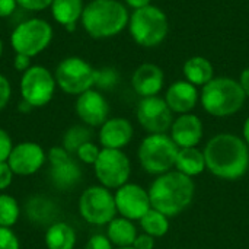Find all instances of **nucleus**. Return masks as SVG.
Listing matches in <instances>:
<instances>
[{
    "mask_svg": "<svg viewBox=\"0 0 249 249\" xmlns=\"http://www.w3.org/2000/svg\"><path fill=\"white\" fill-rule=\"evenodd\" d=\"M206 168L217 178L235 181L249 168V149L245 140L235 134L214 136L204 147Z\"/></svg>",
    "mask_w": 249,
    "mask_h": 249,
    "instance_id": "1",
    "label": "nucleus"
},
{
    "mask_svg": "<svg viewBox=\"0 0 249 249\" xmlns=\"http://www.w3.org/2000/svg\"><path fill=\"white\" fill-rule=\"evenodd\" d=\"M194 190L196 187L190 177L178 171L162 174L149 190L152 209L166 217L177 216L191 204Z\"/></svg>",
    "mask_w": 249,
    "mask_h": 249,
    "instance_id": "2",
    "label": "nucleus"
},
{
    "mask_svg": "<svg viewBox=\"0 0 249 249\" xmlns=\"http://www.w3.org/2000/svg\"><path fill=\"white\" fill-rule=\"evenodd\" d=\"M83 29L96 39L118 35L130 20L127 7L118 0H92L82 13Z\"/></svg>",
    "mask_w": 249,
    "mask_h": 249,
    "instance_id": "3",
    "label": "nucleus"
},
{
    "mask_svg": "<svg viewBox=\"0 0 249 249\" xmlns=\"http://www.w3.org/2000/svg\"><path fill=\"white\" fill-rule=\"evenodd\" d=\"M247 95L238 80L232 77H214L201 92L203 108L214 117L236 114L245 104Z\"/></svg>",
    "mask_w": 249,
    "mask_h": 249,
    "instance_id": "4",
    "label": "nucleus"
},
{
    "mask_svg": "<svg viewBox=\"0 0 249 249\" xmlns=\"http://www.w3.org/2000/svg\"><path fill=\"white\" fill-rule=\"evenodd\" d=\"M131 38L142 47L152 48L162 44L168 35L169 23L165 12L156 6L136 9L128 20Z\"/></svg>",
    "mask_w": 249,
    "mask_h": 249,
    "instance_id": "5",
    "label": "nucleus"
},
{
    "mask_svg": "<svg viewBox=\"0 0 249 249\" xmlns=\"http://www.w3.org/2000/svg\"><path fill=\"white\" fill-rule=\"evenodd\" d=\"M179 147L166 134H149L139 147V160L142 168L153 175L169 172L175 166Z\"/></svg>",
    "mask_w": 249,
    "mask_h": 249,
    "instance_id": "6",
    "label": "nucleus"
},
{
    "mask_svg": "<svg viewBox=\"0 0 249 249\" xmlns=\"http://www.w3.org/2000/svg\"><path fill=\"white\" fill-rule=\"evenodd\" d=\"M53 41V26L39 18L28 19L19 23L12 35L10 44L16 54L35 57L41 54Z\"/></svg>",
    "mask_w": 249,
    "mask_h": 249,
    "instance_id": "7",
    "label": "nucleus"
},
{
    "mask_svg": "<svg viewBox=\"0 0 249 249\" xmlns=\"http://www.w3.org/2000/svg\"><path fill=\"white\" fill-rule=\"evenodd\" d=\"M57 86L69 95H82L95 86L96 70L80 57H67L61 60L54 71Z\"/></svg>",
    "mask_w": 249,
    "mask_h": 249,
    "instance_id": "8",
    "label": "nucleus"
},
{
    "mask_svg": "<svg viewBox=\"0 0 249 249\" xmlns=\"http://www.w3.org/2000/svg\"><path fill=\"white\" fill-rule=\"evenodd\" d=\"M79 213L82 219L90 225H108L118 213L115 197L108 188L92 185L86 188L79 198Z\"/></svg>",
    "mask_w": 249,
    "mask_h": 249,
    "instance_id": "9",
    "label": "nucleus"
},
{
    "mask_svg": "<svg viewBox=\"0 0 249 249\" xmlns=\"http://www.w3.org/2000/svg\"><path fill=\"white\" fill-rule=\"evenodd\" d=\"M19 88L22 101L28 102L32 108H41L53 99L57 83L54 74L48 69L34 64L22 73Z\"/></svg>",
    "mask_w": 249,
    "mask_h": 249,
    "instance_id": "10",
    "label": "nucleus"
},
{
    "mask_svg": "<svg viewBox=\"0 0 249 249\" xmlns=\"http://www.w3.org/2000/svg\"><path fill=\"white\" fill-rule=\"evenodd\" d=\"M93 169L101 185L108 190H118L127 184L131 172L127 155L118 149H101Z\"/></svg>",
    "mask_w": 249,
    "mask_h": 249,
    "instance_id": "11",
    "label": "nucleus"
},
{
    "mask_svg": "<svg viewBox=\"0 0 249 249\" xmlns=\"http://www.w3.org/2000/svg\"><path fill=\"white\" fill-rule=\"evenodd\" d=\"M47 162L50 163V178L55 188L67 191L80 182L82 169L63 146L51 147L47 152Z\"/></svg>",
    "mask_w": 249,
    "mask_h": 249,
    "instance_id": "12",
    "label": "nucleus"
},
{
    "mask_svg": "<svg viewBox=\"0 0 249 249\" xmlns=\"http://www.w3.org/2000/svg\"><path fill=\"white\" fill-rule=\"evenodd\" d=\"M137 120L150 134H165L174 123L172 111L166 101L156 96L143 98L137 107Z\"/></svg>",
    "mask_w": 249,
    "mask_h": 249,
    "instance_id": "13",
    "label": "nucleus"
},
{
    "mask_svg": "<svg viewBox=\"0 0 249 249\" xmlns=\"http://www.w3.org/2000/svg\"><path fill=\"white\" fill-rule=\"evenodd\" d=\"M47 162V152L35 142H22L13 146L7 163L15 175L29 177L41 171Z\"/></svg>",
    "mask_w": 249,
    "mask_h": 249,
    "instance_id": "14",
    "label": "nucleus"
},
{
    "mask_svg": "<svg viewBox=\"0 0 249 249\" xmlns=\"http://www.w3.org/2000/svg\"><path fill=\"white\" fill-rule=\"evenodd\" d=\"M114 197L117 212L121 214V217H125L131 222L140 220L152 209L149 193L137 184H124L117 190Z\"/></svg>",
    "mask_w": 249,
    "mask_h": 249,
    "instance_id": "15",
    "label": "nucleus"
},
{
    "mask_svg": "<svg viewBox=\"0 0 249 249\" xmlns=\"http://www.w3.org/2000/svg\"><path fill=\"white\" fill-rule=\"evenodd\" d=\"M77 117L88 127H101L109 114V105L104 95L98 90L89 89L77 96L74 105Z\"/></svg>",
    "mask_w": 249,
    "mask_h": 249,
    "instance_id": "16",
    "label": "nucleus"
},
{
    "mask_svg": "<svg viewBox=\"0 0 249 249\" xmlns=\"http://www.w3.org/2000/svg\"><path fill=\"white\" fill-rule=\"evenodd\" d=\"M171 134L179 149L196 147L203 139V123L194 114H182L172 123Z\"/></svg>",
    "mask_w": 249,
    "mask_h": 249,
    "instance_id": "17",
    "label": "nucleus"
},
{
    "mask_svg": "<svg viewBox=\"0 0 249 249\" xmlns=\"http://www.w3.org/2000/svg\"><path fill=\"white\" fill-rule=\"evenodd\" d=\"M133 125L125 118H109L99 130V143L102 149H118L125 147L133 139Z\"/></svg>",
    "mask_w": 249,
    "mask_h": 249,
    "instance_id": "18",
    "label": "nucleus"
},
{
    "mask_svg": "<svg viewBox=\"0 0 249 249\" xmlns=\"http://www.w3.org/2000/svg\"><path fill=\"white\" fill-rule=\"evenodd\" d=\"M131 85L136 93L142 98L156 96L163 88V71L156 64L144 63L133 73Z\"/></svg>",
    "mask_w": 249,
    "mask_h": 249,
    "instance_id": "19",
    "label": "nucleus"
},
{
    "mask_svg": "<svg viewBox=\"0 0 249 249\" xmlns=\"http://www.w3.org/2000/svg\"><path fill=\"white\" fill-rule=\"evenodd\" d=\"M165 101L172 112L188 114L197 105L198 92L193 83L187 80H178L168 88Z\"/></svg>",
    "mask_w": 249,
    "mask_h": 249,
    "instance_id": "20",
    "label": "nucleus"
},
{
    "mask_svg": "<svg viewBox=\"0 0 249 249\" xmlns=\"http://www.w3.org/2000/svg\"><path fill=\"white\" fill-rule=\"evenodd\" d=\"M44 242L47 249H74L76 232L66 222H54L47 228Z\"/></svg>",
    "mask_w": 249,
    "mask_h": 249,
    "instance_id": "21",
    "label": "nucleus"
},
{
    "mask_svg": "<svg viewBox=\"0 0 249 249\" xmlns=\"http://www.w3.org/2000/svg\"><path fill=\"white\" fill-rule=\"evenodd\" d=\"M184 76L187 82L194 86H206L210 80L214 79V69L210 60L201 55H196L188 58L184 63Z\"/></svg>",
    "mask_w": 249,
    "mask_h": 249,
    "instance_id": "22",
    "label": "nucleus"
},
{
    "mask_svg": "<svg viewBox=\"0 0 249 249\" xmlns=\"http://www.w3.org/2000/svg\"><path fill=\"white\" fill-rule=\"evenodd\" d=\"M175 168L178 172L187 177H197L206 169V159L204 153L200 152L197 147H182L178 150Z\"/></svg>",
    "mask_w": 249,
    "mask_h": 249,
    "instance_id": "23",
    "label": "nucleus"
},
{
    "mask_svg": "<svg viewBox=\"0 0 249 249\" xmlns=\"http://www.w3.org/2000/svg\"><path fill=\"white\" fill-rule=\"evenodd\" d=\"M107 236L111 241V244L118 248L133 247L137 238V231L131 220L125 217H115L108 223Z\"/></svg>",
    "mask_w": 249,
    "mask_h": 249,
    "instance_id": "24",
    "label": "nucleus"
},
{
    "mask_svg": "<svg viewBox=\"0 0 249 249\" xmlns=\"http://www.w3.org/2000/svg\"><path fill=\"white\" fill-rule=\"evenodd\" d=\"M50 7L54 20L66 28L69 25L77 23V20L82 18L85 4L83 0H53Z\"/></svg>",
    "mask_w": 249,
    "mask_h": 249,
    "instance_id": "25",
    "label": "nucleus"
},
{
    "mask_svg": "<svg viewBox=\"0 0 249 249\" xmlns=\"http://www.w3.org/2000/svg\"><path fill=\"white\" fill-rule=\"evenodd\" d=\"M55 206L45 197H32L26 203V216L35 223H50L54 219ZM51 225V223H50Z\"/></svg>",
    "mask_w": 249,
    "mask_h": 249,
    "instance_id": "26",
    "label": "nucleus"
},
{
    "mask_svg": "<svg viewBox=\"0 0 249 249\" xmlns=\"http://www.w3.org/2000/svg\"><path fill=\"white\" fill-rule=\"evenodd\" d=\"M139 222H140V226L144 231V233H147L153 238H160V236L166 235V232L169 231L168 217L155 209H150Z\"/></svg>",
    "mask_w": 249,
    "mask_h": 249,
    "instance_id": "27",
    "label": "nucleus"
},
{
    "mask_svg": "<svg viewBox=\"0 0 249 249\" xmlns=\"http://www.w3.org/2000/svg\"><path fill=\"white\" fill-rule=\"evenodd\" d=\"M88 142H92V130L86 125H73L63 136V147L70 155H76L77 149Z\"/></svg>",
    "mask_w": 249,
    "mask_h": 249,
    "instance_id": "28",
    "label": "nucleus"
},
{
    "mask_svg": "<svg viewBox=\"0 0 249 249\" xmlns=\"http://www.w3.org/2000/svg\"><path fill=\"white\" fill-rule=\"evenodd\" d=\"M20 216V206L18 200L6 193L0 194V226L12 228L18 223Z\"/></svg>",
    "mask_w": 249,
    "mask_h": 249,
    "instance_id": "29",
    "label": "nucleus"
},
{
    "mask_svg": "<svg viewBox=\"0 0 249 249\" xmlns=\"http://www.w3.org/2000/svg\"><path fill=\"white\" fill-rule=\"evenodd\" d=\"M99 153H101V149L93 142H88L77 149L76 156L80 162H83L86 165H95Z\"/></svg>",
    "mask_w": 249,
    "mask_h": 249,
    "instance_id": "30",
    "label": "nucleus"
},
{
    "mask_svg": "<svg viewBox=\"0 0 249 249\" xmlns=\"http://www.w3.org/2000/svg\"><path fill=\"white\" fill-rule=\"evenodd\" d=\"M0 249H20V242L12 228L0 226Z\"/></svg>",
    "mask_w": 249,
    "mask_h": 249,
    "instance_id": "31",
    "label": "nucleus"
},
{
    "mask_svg": "<svg viewBox=\"0 0 249 249\" xmlns=\"http://www.w3.org/2000/svg\"><path fill=\"white\" fill-rule=\"evenodd\" d=\"M117 83V73L111 69H104V70H96V79L95 85L102 88V89H109Z\"/></svg>",
    "mask_w": 249,
    "mask_h": 249,
    "instance_id": "32",
    "label": "nucleus"
},
{
    "mask_svg": "<svg viewBox=\"0 0 249 249\" xmlns=\"http://www.w3.org/2000/svg\"><path fill=\"white\" fill-rule=\"evenodd\" d=\"M13 142H12V137L10 134L0 128V162H7V158L13 149Z\"/></svg>",
    "mask_w": 249,
    "mask_h": 249,
    "instance_id": "33",
    "label": "nucleus"
},
{
    "mask_svg": "<svg viewBox=\"0 0 249 249\" xmlns=\"http://www.w3.org/2000/svg\"><path fill=\"white\" fill-rule=\"evenodd\" d=\"M18 6H20L25 10L31 12H39L51 6L53 0H16Z\"/></svg>",
    "mask_w": 249,
    "mask_h": 249,
    "instance_id": "34",
    "label": "nucleus"
},
{
    "mask_svg": "<svg viewBox=\"0 0 249 249\" xmlns=\"http://www.w3.org/2000/svg\"><path fill=\"white\" fill-rule=\"evenodd\" d=\"M13 171L10 169L7 162H0V191L7 190L13 182Z\"/></svg>",
    "mask_w": 249,
    "mask_h": 249,
    "instance_id": "35",
    "label": "nucleus"
},
{
    "mask_svg": "<svg viewBox=\"0 0 249 249\" xmlns=\"http://www.w3.org/2000/svg\"><path fill=\"white\" fill-rule=\"evenodd\" d=\"M12 96V88H10V82L7 80L6 76L0 74V111L3 108H6V105L9 104Z\"/></svg>",
    "mask_w": 249,
    "mask_h": 249,
    "instance_id": "36",
    "label": "nucleus"
},
{
    "mask_svg": "<svg viewBox=\"0 0 249 249\" xmlns=\"http://www.w3.org/2000/svg\"><path fill=\"white\" fill-rule=\"evenodd\" d=\"M85 249H112V244L105 235H93L86 242Z\"/></svg>",
    "mask_w": 249,
    "mask_h": 249,
    "instance_id": "37",
    "label": "nucleus"
},
{
    "mask_svg": "<svg viewBox=\"0 0 249 249\" xmlns=\"http://www.w3.org/2000/svg\"><path fill=\"white\" fill-rule=\"evenodd\" d=\"M133 247L136 249H153V247H155V239H153V236H150L147 233L137 235Z\"/></svg>",
    "mask_w": 249,
    "mask_h": 249,
    "instance_id": "38",
    "label": "nucleus"
},
{
    "mask_svg": "<svg viewBox=\"0 0 249 249\" xmlns=\"http://www.w3.org/2000/svg\"><path fill=\"white\" fill-rule=\"evenodd\" d=\"M13 66H15V69H16L18 71L25 73V71L32 66L31 57L23 55V54H16V55H15V60H13Z\"/></svg>",
    "mask_w": 249,
    "mask_h": 249,
    "instance_id": "39",
    "label": "nucleus"
},
{
    "mask_svg": "<svg viewBox=\"0 0 249 249\" xmlns=\"http://www.w3.org/2000/svg\"><path fill=\"white\" fill-rule=\"evenodd\" d=\"M18 6L16 0H0V18L10 16Z\"/></svg>",
    "mask_w": 249,
    "mask_h": 249,
    "instance_id": "40",
    "label": "nucleus"
},
{
    "mask_svg": "<svg viewBox=\"0 0 249 249\" xmlns=\"http://www.w3.org/2000/svg\"><path fill=\"white\" fill-rule=\"evenodd\" d=\"M239 85L242 86L245 95L249 96V67L245 69L242 73H241V77H239Z\"/></svg>",
    "mask_w": 249,
    "mask_h": 249,
    "instance_id": "41",
    "label": "nucleus"
},
{
    "mask_svg": "<svg viewBox=\"0 0 249 249\" xmlns=\"http://www.w3.org/2000/svg\"><path fill=\"white\" fill-rule=\"evenodd\" d=\"M152 0H125V3L133 7L134 10L136 9H140V7H144V6H149Z\"/></svg>",
    "mask_w": 249,
    "mask_h": 249,
    "instance_id": "42",
    "label": "nucleus"
},
{
    "mask_svg": "<svg viewBox=\"0 0 249 249\" xmlns=\"http://www.w3.org/2000/svg\"><path fill=\"white\" fill-rule=\"evenodd\" d=\"M244 140H245V143L249 146V117L247 118L245 124H244Z\"/></svg>",
    "mask_w": 249,
    "mask_h": 249,
    "instance_id": "43",
    "label": "nucleus"
},
{
    "mask_svg": "<svg viewBox=\"0 0 249 249\" xmlns=\"http://www.w3.org/2000/svg\"><path fill=\"white\" fill-rule=\"evenodd\" d=\"M1 54H3V42L0 39V57H1Z\"/></svg>",
    "mask_w": 249,
    "mask_h": 249,
    "instance_id": "44",
    "label": "nucleus"
},
{
    "mask_svg": "<svg viewBox=\"0 0 249 249\" xmlns=\"http://www.w3.org/2000/svg\"><path fill=\"white\" fill-rule=\"evenodd\" d=\"M117 249H136L134 247H124V248H117Z\"/></svg>",
    "mask_w": 249,
    "mask_h": 249,
    "instance_id": "45",
    "label": "nucleus"
}]
</instances>
